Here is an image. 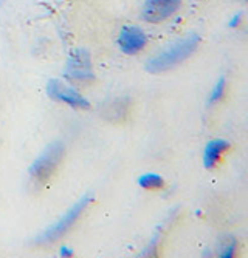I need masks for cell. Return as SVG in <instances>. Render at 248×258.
Wrapping results in <instances>:
<instances>
[{"instance_id":"7a4b0ae2","label":"cell","mask_w":248,"mask_h":258,"mask_svg":"<svg viewBox=\"0 0 248 258\" xmlns=\"http://www.w3.org/2000/svg\"><path fill=\"white\" fill-rule=\"evenodd\" d=\"M62 156H64V146L61 143L50 144L31 164V167H30L31 179L37 184L47 182L55 173L59 162L62 161Z\"/></svg>"},{"instance_id":"ba28073f","label":"cell","mask_w":248,"mask_h":258,"mask_svg":"<svg viewBox=\"0 0 248 258\" xmlns=\"http://www.w3.org/2000/svg\"><path fill=\"white\" fill-rule=\"evenodd\" d=\"M230 149V143L223 139H213L208 143V146L205 147V153H204V164L207 169H213L217 161L220 159V156Z\"/></svg>"},{"instance_id":"52a82bcc","label":"cell","mask_w":248,"mask_h":258,"mask_svg":"<svg viewBox=\"0 0 248 258\" xmlns=\"http://www.w3.org/2000/svg\"><path fill=\"white\" fill-rule=\"evenodd\" d=\"M146 43H147V36L138 27L127 25L121 30V33L118 36L120 50L129 56L138 54L146 46Z\"/></svg>"},{"instance_id":"277c9868","label":"cell","mask_w":248,"mask_h":258,"mask_svg":"<svg viewBox=\"0 0 248 258\" xmlns=\"http://www.w3.org/2000/svg\"><path fill=\"white\" fill-rule=\"evenodd\" d=\"M65 75L72 81L78 82H90L95 79L93 75V68H92V60H90L88 51L79 48L75 50L69 60H67V68H65Z\"/></svg>"},{"instance_id":"8992f818","label":"cell","mask_w":248,"mask_h":258,"mask_svg":"<svg viewBox=\"0 0 248 258\" xmlns=\"http://www.w3.org/2000/svg\"><path fill=\"white\" fill-rule=\"evenodd\" d=\"M180 0H146L143 7V19L151 23H160L177 13Z\"/></svg>"},{"instance_id":"7c38bea8","label":"cell","mask_w":248,"mask_h":258,"mask_svg":"<svg viewBox=\"0 0 248 258\" xmlns=\"http://www.w3.org/2000/svg\"><path fill=\"white\" fill-rule=\"evenodd\" d=\"M219 253H220V256H223V258H231V256H234V253H236V241H234V240L225 241V243L222 244Z\"/></svg>"},{"instance_id":"8fae6325","label":"cell","mask_w":248,"mask_h":258,"mask_svg":"<svg viewBox=\"0 0 248 258\" xmlns=\"http://www.w3.org/2000/svg\"><path fill=\"white\" fill-rule=\"evenodd\" d=\"M223 93H225V79L220 78L219 82L214 85L213 91H211V96H210V104H214L217 101H220L223 98Z\"/></svg>"},{"instance_id":"3957f363","label":"cell","mask_w":248,"mask_h":258,"mask_svg":"<svg viewBox=\"0 0 248 258\" xmlns=\"http://www.w3.org/2000/svg\"><path fill=\"white\" fill-rule=\"evenodd\" d=\"M92 201V195H85L82 197L75 206H72L59 221H56L52 227H48L42 235L37 238L39 243H53L56 240H59L62 235H65L67 232L72 229V226L76 223V220L81 217V214L85 210V207L88 206V203Z\"/></svg>"},{"instance_id":"30bf717a","label":"cell","mask_w":248,"mask_h":258,"mask_svg":"<svg viewBox=\"0 0 248 258\" xmlns=\"http://www.w3.org/2000/svg\"><path fill=\"white\" fill-rule=\"evenodd\" d=\"M138 184L146 190H157V189H162V187L165 185V181L160 175H157V173H146V175L138 178Z\"/></svg>"},{"instance_id":"9c48e42d","label":"cell","mask_w":248,"mask_h":258,"mask_svg":"<svg viewBox=\"0 0 248 258\" xmlns=\"http://www.w3.org/2000/svg\"><path fill=\"white\" fill-rule=\"evenodd\" d=\"M129 110V99L127 98H115L109 101V104L103 108V116L107 121H123Z\"/></svg>"},{"instance_id":"4fadbf2b","label":"cell","mask_w":248,"mask_h":258,"mask_svg":"<svg viewBox=\"0 0 248 258\" xmlns=\"http://www.w3.org/2000/svg\"><path fill=\"white\" fill-rule=\"evenodd\" d=\"M61 255H62V256H72L73 252H72V249H69V247H62V249H61Z\"/></svg>"},{"instance_id":"6da1fadb","label":"cell","mask_w":248,"mask_h":258,"mask_svg":"<svg viewBox=\"0 0 248 258\" xmlns=\"http://www.w3.org/2000/svg\"><path fill=\"white\" fill-rule=\"evenodd\" d=\"M200 39L197 34H189L188 37L175 42L171 45L169 48L162 51L160 54H157L146 63V70L149 73H162L166 70L175 67L177 63L183 62L186 57H189L199 45Z\"/></svg>"},{"instance_id":"5b68a950","label":"cell","mask_w":248,"mask_h":258,"mask_svg":"<svg viewBox=\"0 0 248 258\" xmlns=\"http://www.w3.org/2000/svg\"><path fill=\"white\" fill-rule=\"evenodd\" d=\"M47 93L52 99H56L59 102H64L73 108H88L90 102L84 99L79 93H76L72 87L65 85L59 79H50L47 84Z\"/></svg>"}]
</instances>
